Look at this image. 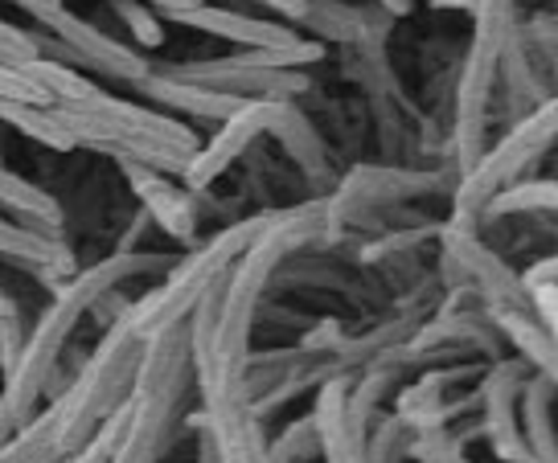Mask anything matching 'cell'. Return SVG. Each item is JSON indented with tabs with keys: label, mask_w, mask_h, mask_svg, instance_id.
Masks as SVG:
<instances>
[{
	"label": "cell",
	"mask_w": 558,
	"mask_h": 463,
	"mask_svg": "<svg viewBox=\"0 0 558 463\" xmlns=\"http://www.w3.org/2000/svg\"><path fill=\"white\" fill-rule=\"evenodd\" d=\"M263 4H271V9H279L283 17L292 21H304V13H308V0H263Z\"/></svg>",
	"instance_id": "obj_22"
},
{
	"label": "cell",
	"mask_w": 558,
	"mask_h": 463,
	"mask_svg": "<svg viewBox=\"0 0 558 463\" xmlns=\"http://www.w3.org/2000/svg\"><path fill=\"white\" fill-rule=\"evenodd\" d=\"M157 107H169V111H181V115H193V120H218L227 123L234 111H243L251 99H230V95H218V90H206V86H190V83H173V78H160V74H148L144 83H136Z\"/></svg>",
	"instance_id": "obj_13"
},
{
	"label": "cell",
	"mask_w": 558,
	"mask_h": 463,
	"mask_svg": "<svg viewBox=\"0 0 558 463\" xmlns=\"http://www.w3.org/2000/svg\"><path fill=\"white\" fill-rule=\"evenodd\" d=\"M558 144V95L555 99H542L530 115L518 120V127H509L506 139H497V148H488L476 169L460 176V190H456V209L460 214H476L485 209L501 190H509L518 176H522L546 148Z\"/></svg>",
	"instance_id": "obj_5"
},
{
	"label": "cell",
	"mask_w": 558,
	"mask_h": 463,
	"mask_svg": "<svg viewBox=\"0 0 558 463\" xmlns=\"http://www.w3.org/2000/svg\"><path fill=\"white\" fill-rule=\"evenodd\" d=\"M488 214H522V209H558V181H513L488 202Z\"/></svg>",
	"instance_id": "obj_18"
},
{
	"label": "cell",
	"mask_w": 558,
	"mask_h": 463,
	"mask_svg": "<svg viewBox=\"0 0 558 463\" xmlns=\"http://www.w3.org/2000/svg\"><path fill=\"white\" fill-rule=\"evenodd\" d=\"M177 267L169 255H111L104 263H95L90 271H74L58 288L53 304L41 312V320L34 325V332L25 337L17 365L4 374V394H0V447L9 443L34 414L37 398L46 394V386L53 381L58 357L66 349L74 325L83 320V312H90L104 295H111L123 279H136L148 271H165Z\"/></svg>",
	"instance_id": "obj_1"
},
{
	"label": "cell",
	"mask_w": 558,
	"mask_h": 463,
	"mask_svg": "<svg viewBox=\"0 0 558 463\" xmlns=\"http://www.w3.org/2000/svg\"><path fill=\"white\" fill-rule=\"evenodd\" d=\"M267 132L283 144V153L292 156L308 176H325V172H329V153H325L320 136H316L313 120H308L296 103H271Z\"/></svg>",
	"instance_id": "obj_14"
},
{
	"label": "cell",
	"mask_w": 558,
	"mask_h": 463,
	"mask_svg": "<svg viewBox=\"0 0 558 463\" xmlns=\"http://www.w3.org/2000/svg\"><path fill=\"white\" fill-rule=\"evenodd\" d=\"M123 176H128V185L136 193L144 209L157 218V226L177 242H190L193 230H197V206H193V197L181 185H173L165 172L157 169H144V165H128L123 160Z\"/></svg>",
	"instance_id": "obj_11"
},
{
	"label": "cell",
	"mask_w": 558,
	"mask_h": 463,
	"mask_svg": "<svg viewBox=\"0 0 558 463\" xmlns=\"http://www.w3.org/2000/svg\"><path fill=\"white\" fill-rule=\"evenodd\" d=\"M0 99H17V103H34V107H53L50 95L34 86L21 70L13 66H0Z\"/></svg>",
	"instance_id": "obj_20"
},
{
	"label": "cell",
	"mask_w": 558,
	"mask_h": 463,
	"mask_svg": "<svg viewBox=\"0 0 558 463\" xmlns=\"http://www.w3.org/2000/svg\"><path fill=\"white\" fill-rule=\"evenodd\" d=\"M0 258L29 263L41 271L74 275V255H70L62 230H34V226H17L9 218H0Z\"/></svg>",
	"instance_id": "obj_12"
},
{
	"label": "cell",
	"mask_w": 558,
	"mask_h": 463,
	"mask_svg": "<svg viewBox=\"0 0 558 463\" xmlns=\"http://www.w3.org/2000/svg\"><path fill=\"white\" fill-rule=\"evenodd\" d=\"M153 74L173 78V83L206 86L230 99H276L292 103L296 95L308 90V78L300 70H263L246 66L239 58H218V62H173V66H153Z\"/></svg>",
	"instance_id": "obj_6"
},
{
	"label": "cell",
	"mask_w": 558,
	"mask_h": 463,
	"mask_svg": "<svg viewBox=\"0 0 558 463\" xmlns=\"http://www.w3.org/2000/svg\"><path fill=\"white\" fill-rule=\"evenodd\" d=\"M21 74L34 86H41L50 95V103H78V99H90L99 90V86L87 83L74 66L58 62V58H46V53L37 62H29V66H21Z\"/></svg>",
	"instance_id": "obj_17"
},
{
	"label": "cell",
	"mask_w": 558,
	"mask_h": 463,
	"mask_svg": "<svg viewBox=\"0 0 558 463\" xmlns=\"http://www.w3.org/2000/svg\"><path fill=\"white\" fill-rule=\"evenodd\" d=\"M472 46L460 70V90H456V156H460V176L476 169L485 156V123L493 86L501 74L506 46L513 41V0H472Z\"/></svg>",
	"instance_id": "obj_3"
},
{
	"label": "cell",
	"mask_w": 558,
	"mask_h": 463,
	"mask_svg": "<svg viewBox=\"0 0 558 463\" xmlns=\"http://www.w3.org/2000/svg\"><path fill=\"white\" fill-rule=\"evenodd\" d=\"M0 123L17 127L29 139L46 144L53 153H74L78 144L66 132V123L53 115V107H34V103H17V99H0Z\"/></svg>",
	"instance_id": "obj_16"
},
{
	"label": "cell",
	"mask_w": 558,
	"mask_h": 463,
	"mask_svg": "<svg viewBox=\"0 0 558 463\" xmlns=\"http://www.w3.org/2000/svg\"><path fill=\"white\" fill-rule=\"evenodd\" d=\"M0 206L25 218V226H34V230H58L62 226V206L53 202L50 193L29 185L25 176L9 172L4 165H0Z\"/></svg>",
	"instance_id": "obj_15"
},
{
	"label": "cell",
	"mask_w": 558,
	"mask_h": 463,
	"mask_svg": "<svg viewBox=\"0 0 558 463\" xmlns=\"http://www.w3.org/2000/svg\"><path fill=\"white\" fill-rule=\"evenodd\" d=\"M271 103L276 99H251V103L243 107V111H234L227 123H222V132L209 139V144H202L197 153H193L190 169H185V185H190V193H202L209 190L222 172L239 160V156L255 144L259 136H267V123H271Z\"/></svg>",
	"instance_id": "obj_8"
},
{
	"label": "cell",
	"mask_w": 558,
	"mask_h": 463,
	"mask_svg": "<svg viewBox=\"0 0 558 463\" xmlns=\"http://www.w3.org/2000/svg\"><path fill=\"white\" fill-rule=\"evenodd\" d=\"M190 369V328L185 325L169 328L157 341L144 344L136 386L128 398L132 402V423H128V435H123L111 463H153L165 451Z\"/></svg>",
	"instance_id": "obj_2"
},
{
	"label": "cell",
	"mask_w": 558,
	"mask_h": 463,
	"mask_svg": "<svg viewBox=\"0 0 558 463\" xmlns=\"http://www.w3.org/2000/svg\"><path fill=\"white\" fill-rule=\"evenodd\" d=\"M169 21L177 25H190V29H202L209 37H222V41H234L239 50H296L304 37L279 21H263V17H246V13H234V9H214V4H197V9H185V13H169Z\"/></svg>",
	"instance_id": "obj_10"
},
{
	"label": "cell",
	"mask_w": 558,
	"mask_h": 463,
	"mask_svg": "<svg viewBox=\"0 0 558 463\" xmlns=\"http://www.w3.org/2000/svg\"><path fill=\"white\" fill-rule=\"evenodd\" d=\"M267 218H271V214L230 226V230H222L218 239L209 242V246H202L193 258L177 263L165 288L148 292L144 300H136L132 308L123 312L128 332H132L140 344H148V341H157L160 332H169V328L181 325V320L190 316V308H197V300L209 292V283H214L218 275H227L230 263L243 255L251 242L259 239V230L267 226Z\"/></svg>",
	"instance_id": "obj_4"
},
{
	"label": "cell",
	"mask_w": 558,
	"mask_h": 463,
	"mask_svg": "<svg viewBox=\"0 0 558 463\" xmlns=\"http://www.w3.org/2000/svg\"><path fill=\"white\" fill-rule=\"evenodd\" d=\"M53 107H70V111H78V115H87V120H99V123H107V127L132 132V136L160 139V144H169V148H177V153H185V156L197 153V136H193L190 127L181 120H173V115L157 111V107L128 103V99L104 95V90H95L90 99H78V103H53Z\"/></svg>",
	"instance_id": "obj_9"
},
{
	"label": "cell",
	"mask_w": 558,
	"mask_h": 463,
	"mask_svg": "<svg viewBox=\"0 0 558 463\" xmlns=\"http://www.w3.org/2000/svg\"><path fill=\"white\" fill-rule=\"evenodd\" d=\"M111 4H116V13H120V21L128 25V34H132L136 46H144V50L165 46V25H160V17L144 0H111Z\"/></svg>",
	"instance_id": "obj_19"
},
{
	"label": "cell",
	"mask_w": 558,
	"mask_h": 463,
	"mask_svg": "<svg viewBox=\"0 0 558 463\" xmlns=\"http://www.w3.org/2000/svg\"><path fill=\"white\" fill-rule=\"evenodd\" d=\"M37 25L50 37H58V46H62L78 66H90L95 74L123 78V83H144V78L153 74L144 53L128 50L123 41L107 37L99 25H90V21H83L78 13H70V9H58L53 17L37 21Z\"/></svg>",
	"instance_id": "obj_7"
},
{
	"label": "cell",
	"mask_w": 558,
	"mask_h": 463,
	"mask_svg": "<svg viewBox=\"0 0 558 463\" xmlns=\"http://www.w3.org/2000/svg\"><path fill=\"white\" fill-rule=\"evenodd\" d=\"M13 4H21L34 21H46V17H53L58 9H66L62 0H13Z\"/></svg>",
	"instance_id": "obj_21"
}]
</instances>
